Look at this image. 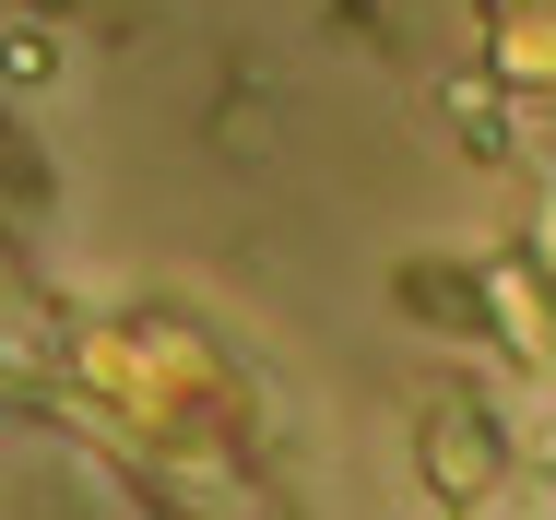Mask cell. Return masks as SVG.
<instances>
[{
  "instance_id": "6da1fadb",
  "label": "cell",
  "mask_w": 556,
  "mask_h": 520,
  "mask_svg": "<svg viewBox=\"0 0 556 520\" xmlns=\"http://www.w3.org/2000/svg\"><path fill=\"white\" fill-rule=\"evenodd\" d=\"M415 473H427V497H450V509L497 497V473H509V449H497V415H485V403H439V415L415 426Z\"/></svg>"
},
{
  "instance_id": "7a4b0ae2",
  "label": "cell",
  "mask_w": 556,
  "mask_h": 520,
  "mask_svg": "<svg viewBox=\"0 0 556 520\" xmlns=\"http://www.w3.org/2000/svg\"><path fill=\"white\" fill-rule=\"evenodd\" d=\"M533 272H556V202L533 213Z\"/></svg>"
}]
</instances>
